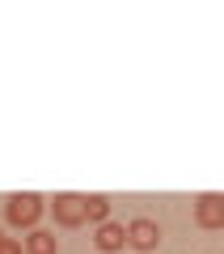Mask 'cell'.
I'll return each instance as SVG.
<instances>
[{"label":"cell","mask_w":224,"mask_h":254,"mask_svg":"<svg viewBox=\"0 0 224 254\" xmlns=\"http://www.w3.org/2000/svg\"><path fill=\"white\" fill-rule=\"evenodd\" d=\"M0 242H4V233H0Z\"/></svg>","instance_id":"obj_9"},{"label":"cell","mask_w":224,"mask_h":254,"mask_svg":"<svg viewBox=\"0 0 224 254\" xmlns=\"http://www.w3.org/2000/svg\"><path fill=\"white\" fill-rule=\"evenodd\" d=\"M0 254H26V246H21V242H9V237H4V242H0Z\"/></svg>","instance_id":"obj_8"},{"label":"cell","mask_w":224,"mask_h":254,"mask_svg":"<svg viewBox=\"0 0 224 254\" xmlns=\"http://www.w3.org/2000/svg\"><path fill=\"white\" fill-rule=\"evenodd\" d=\"M38 216H43V195H34V190H26V195H9V203H4V220H9L13 229H34Z\"/></svg>","instance_id":"obj_1"},{"label":"cell","mask_w":224,"mask_h":254,"mask_svg":"<svg viewBox=\"0 0 224 254\" xmlns=\"http://www.w3.org/2000/svg\"><path fill=\"white\" fill-rule=\"evenodd\" d=\"M93 246H98L102 254H114L127 246V229L114 225V220H106V225H98V233H93Z\"/></svg>","instance_id":"obj_5"},{"label":"cell","mask_w":224,"mask_h":254,"mask_svg":"<svg viewBox=\"0 0 224 254\" xmlns=\"http://www.w3.org/2000/svg\"><path fill=\"white\" fill-rule=\"evenodd\" d=\"M85 212H89V220L106 225V216H110V199H106V195H85Z\"/></svg>","instance_id":"obj_7"},{"label":"cell","mask_w":224,"mask_h":254,"mask_svg":"<svg viewBox=\"0 0 224 254\" xmlns=\"http://www.w3.org/2000/svg\"><path fill=\"white\" fill-rule=\"evenodd\" d=\"M127 246H135L140 254H153L157 246H161V225L148 220V216L131 220V225H127Z\"/></svg>","instance_id":"obj_2"},{"label":"cell","mask_w":224,"mask_h":254,"mask_svg":"<svg viewBox=\"0 0 224 254\" xmlns=\"http://www.w3.org/2000/svg\"><path fill=\"white\" fill-rule=\"evenodd\" d=\"M59 250V242H55L51 233H43V229H34V233L26 237V254H55Z\"/></svg>","instance_id":"obj_6"},{"label":"cell","mask_w":224,"mask_h":254,"mask_svg":"<svg viewBox=\"0 0 224 254\" xmlns=\"http://www.w3.org/2000/svg\"><path fill=\"white\" fill-rule=\"evenodd\" d=\"M51 216L59 220V225H68V229L85 225V220H89V212H85V195H55V199H51Z\"/></svg>","instance_id":"obj_3"},{"label":"cell","mask_w":224,"mask_h":254,"mask_svg":"<svg viewBox=\"0 0 224 254\" xmlns=\"http://www.w3.org/2000/svg\"><path fill=\"white\" fill-rule=\"evenodd\" d=\"M195 220H199V229H224V195H216V190L199 195L195 199Z\"/></svg>","instance_id":"obj_4"}]
</instances>
